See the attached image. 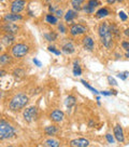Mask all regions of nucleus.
Segmentation results:
<instances>
[{"instance_id":"nucleus-1","label":"nucleus","mask_w":129,"mask_h":147,"mask_svg":"<svg viewBox=\"0 0 129 147\" xmlns=\"http://www.w3.org/2000/svg\"><path fill=\"white\" fill-rule=\"evenodd\" d=\"M28 103V96L24 93H17L12 97L9 103V109L12 111H19L24 108Z\"/></svg>"},{"instance_id":"nucleus-2","label":"nucleus","mask_w":129,"mask_h":147,"mask_svg":"<svg viewBox=\"0 0 129 147\" xmlns=\"http://www.w3.org/2000/svg\"><path fill=\"white\" fill-rule=\"evenodd\" d=\"M15 129L5 120L1 119L0 121V140L11 138L15 135Z\"/></svg>"},{"instance_id":"nucleus-3","label":"nucleus","mask_w":129,"mask_h":147,"mask_svg":"<svg viewBox=\"0 0 129 147\" xmlns=\"http://www.w3.org/2000/svg\"><path fill=\"white\" fill-rule=\"evenodd\" d=\"M29 52V47L25 43H17L12 48V55L14 57H23Z\"/></svg>"},{"instance_id":"nucleus-4","label":"nucleus","mask_w":129,"mask_h":147,"mask_svg":"<svg viewBox=\"0 0 129 147\" xmlns=\"http://www.w3.org/2000/svg\"><path fill=\"white\" fill-rule=\"evenodd\" d=\"M37 116H38V109H37V107H35V106L28 107V108H26V109L24 110V113H23L24 119L26 120L27 122L33 121V120L37 118Z\"/></svg>"},{"instance_id":"nucleus-5","label":"nucleus","mask_w":129,"mask_h":147,"mask_svg":"<svg viewBox=\"0 0 129 147\" xmlns=\"http://www.w3.org/2000/svg\"><path fill=\"white\" fill-rule=\"evenodd\" d=\"M26 1L25 0H14L11 5V12L15 14H19V12H22L25 8Z\"/></svg>"},{"instance_id":"nucleus-6","label":"nucleus","mask_w":129,"mask_h":147,"mask_svg":"<svg viewBox=\"0 0 129 147\" xmlns=\"http://www.w3.org/2000/svg\"><path fill=\"white\" fill-rule=\"evenodd\" d=\"M86 32V27L81 24H74L70 27V34L72 36H80Z\"/></svg>"},{"instance_id":"nucleus-7","label":"nucleus","mask_w":129,"mask_h":147,"mask_svg":"<svg viewBox=\"0 0 129 147\" xmlns=\"http://www.w3.org/2000/svg\"><path fill=\"white\" fill-rule=\"evenodd\" d=\"M2 30L7 34H11V35H13V34H16V32L19 30V27L16 25V24L14 23H5L2 25Z\"/></svg>"},{"instance_id":"nucleus-8","label":"nucleus","mask_w":129,"mask_h":147,"mask_svg":"<svg viewBox=\"0 0 129 147\" xmlns=\"http://www.w3.org/2000/svg\"><path fill=\"white\" fill-rule=\"evenodd\" d=\"M101 42L106 49H111L113 47V34H112V32H109L106 35L101 37Z\"/></svg>"},{"instance_id":"nucleus-9","label":"nucleus","mask_w":129,"mask_h":147,"mask_svg":"<svg viewBox=\"0 0 129 147\" xmlns=\"http://www.w3.org/2000/svg\"><path fill=\"white\" fill-rule=\"evenodd\" d=\"M89 141L86 138H75L70 142V147H88Z\"/></svg>"},{"instance_id":"nucleus-10","label":"nucleus","mask_w":129,"mask_h":147,"mask_svg":"<svg viewBox=\"0 0 129 147\" xmlns=\"http://www.w3.org/2000/svg\"><path fill=\"white\" fill-rule=\"evenodd\" d=\"M113 133H114V136H115L117 142H120V143L124 142V131H123V128L120 127V124H115V125H114Z\"/></svg>"},{"instance_id":"nucleus-11","label":"nucleus","mask_w":129,"mask_h":147,"mask_svg":"<svg viewBox=\"0 0 129 147\" xmlns=\"http://www.w3.org/2000/svg\"><path fill=\"white\" fill-rule=\"evenodd\" d=\"M23 20V16L21 14H15V13H10L3 16V22L5 23H12V22H16V21H21Z\"/></svg>"},{"instance_id":"nucleus-12","label":"nucleus","mask_w":129,"mask_h":147,"mask_svg":"<svg viewBox=\"0 0 129 147\" xmlns=\"http://www.w3.org/2000/svg\"><path fill=\"white\" fill-rule=\"evenodd\" d=\"M64 113H63L61 110H58V109L52 111V114L50 115L51 120L54 121V122H60V121H63V120H64Z\"/></svg>"},{"instance_id":"nucleus-13","label":"nucleus","mask_w":129,"mask_h":147,"mask_svg":"<svg viewBox=\"0 0 129 147\" xmlns=\"http://www.w3.org/2000/svg\"><path fill=\"white\" fill-rule=\"evenodd\" d=\"M83 46L84 49L87 51H92L94 50V47H95V42L92 39V37L86 36L83 38Z\"/></svg>"},{"instance_id":"nucleus-14","label":"nucleus","mask_w":129,"mask_h":147,"mask_svg":"<svg viewBox=\"0 0 129 147\" xmlns=\"http://www.w3.org/2000/svg\"><path fill=\"white\" fill-rule=\"evenodd\" d=\"M76 16H78V13L75 11H73V10H68L66 12V14H64V21L67 23H71Z\"/></svg>"},{"instance_id":"nucleus-15","label":"nucleus","mask_w":129,"mask_h":147,"mask_svg":"<svg viewBox=\"0 0 129 147\" xmlns=\"http://www.w3.org/2000/svg\"><path fill=\"white\" fill-rule=\"evenodd\" d=\"M109 32H111V26H109L106 23H101L99 26V36L100 38L106 35Z\"/></svg>"},{"instance_id":"nucleus-16","label":"nucleus","mask_w":129,"mask_h":147,"mask_svg":"<svg viewBox=\"0 0 129 147\" xmlns=\"http://www.w3.org/2000/svg\"><path fill=\"white\" fill-rule=\"evenodd\" d=\"M74 50L75 49H74L73 43H71V42H67L63 46V52H64L66 54H72Z\"/></svg>"},{"instance_id":"nucleus-17","label":"nucleus","mask_w":129,"mask_h":147,"mask_svg":"<svg viewBox=\"0 0 129 147\" xmlns=\"http://www.w3.org/2000/svg\"><path fill=\"white\" fill-rule=\"evenodd\" d=\"M45 147H60V143L55 138H49L44 142Z\"/></svg>"},{"instance_id":"nucleus-18","label":"nucleus","mask_w":129,"mask_h":147,"mask_svg":"<svg viewBox=\"0 0 129 147\" xmlns=\"http://www.w3.org/2000/svg\"><path fill=\"white\" fill-rule=\"evenodd\" d=\"M44 131H45L46 135L54 136V135H56L57 132H58V129L56 128L55 125H49V127H46V128L44 129Z\"/></svg>"},{"instance_id":"nucleus-19","label":"nucleus","mask_w":129,"mask_h":147,"mask_svg":"<svg viewBox=\"0 0 129 147\" xmlns=\"http://www.w3.org/2000/svg\"><path fill=\"white\" fill-rule=\"evenodd\" d=\"M14 41V36L11 34H5L2 38V43H5V46H10Z\"/></svg>"},{"instance_id":"nucleus-20","label":"nucleus","mask_w":129,"mask_h":147,"mask_svg":"<svg viewBox=\"0 0 129 147\" xmlns=\"http://www.w3.org/2000/svg\"><path fill=\"white\" fill-rule=\"evenodd\" d=\"M75 103H76V100H75V97L73 95H69V96L66 98V106L68 107V108H71V107H73L75 105Z\"/></svg>"},{"instance_id":"nucleus-21","label":"nucleus","mask_w":129,"mask_h":147,"mask_svg":"<svg viewBox=\"0 0 129 147\" xmlns=\"http://www.w3.org/2000/svg\"><path fill=\"white\" fill-rule=\"evenodd\" d=\"M11 62V57L9 54H2L0 56V65L1 66H5L7 64H9Z\"/></svg>"},{"instance_id":"nucleus-22","label":"nucleus","mask_w":129,"mask_h":147,"mask_svg":"<svg viewBox=\"0 0 129 147\" xmlns=\"http://www.w3.org/2000/svg\"><path fill=\"white\" fill-rule=\"evenodd\" d=\"M84 2V0H71V5L76 11H80L82 9V3Z\"/></svg>"},{"instance_id":"nucleus-23","label":"nucleus","mask_w":129,"mask_h":147,"mask_svg":"<svg viewBox=\"0 0 129 147\" xmlns=\"http://www.w3.org/2000/svg\"><path fill=\"white\" fill-rule=\"evenodd\" d=\"M106 15H109V10L106 9V8H101L100 10H98L96 13V16L98 18H104Z\"/></svg>"},{"instance_id":"nucleus-24","label":"nucleus","mask_w":129,"mask_h":147,"mask_svg":"<svg viewBox=\"0 0 129 147\" xmlns=\"http://www.w3.org/2000/svg\"><path fill=\"white\" fill-rule=\"evenodd\" d=\"M73 74L75 75V76L82 75V69H81V67H80L78 61H74V63H73Z\"/></svg>"},{"instance_id":"nucleus-25","label":"nucleus","mask_w":129,"mask_h":147,"mask_svg":"<svg viewBox=\"0 0 129 147\" xmlns=\"http://www.w3.org/2000/svg\"><path fill=\"white\" fill-rule=\"evenodd\" d=\"M45 20L49 24H52V25H56V24H57V18L54 16L53 14H47Z\"/></svg>"},{"instance_id":"nucleus-26","label":"nucleus","mask_w":129,"mask_h":147,"mask_svg":"<svg viewBox=\"0 0 129 147\" xmlns=\"http://www.w3.org/2000/svg\"><path fill=\"white\" fill-rule=\"evenodd\" d=\"M44 38L47 41H55L57 39V35L55 32H47V34H44Z\"/></svg>"},{"instance_id":"nucleus-27","label":"nucleus","mask_w":129,"mask_h":147,"mask_svg":"<svg viewBox=\"0 0 129 147\" xmlns=\"http://www.w3.org/2000/svg\"><path fill=\"white\" fill-rule=\"evenodd\" d=\"M81 82L83 83V86H85V87L87 88V89H89V90H90V91H92V93H95V94H98V93H99V92L97 91L95 88H92V86H89L88 83H86V81H84V80H81Z\"/></svg>"},{"instance_id":"nucleus-28","label":"nucleus","mask_w":129,"mask_h":147,"mask_svg":"<svg viewBox=\"0 0 129 147\" xmlns=\"http://www.w3.org/2000/svg\"><path fill=\"white\" fill-rule=\"evenodd\" d=\"M111 32H112V34H114L116 37H120V30H118V28L116 27L115 25H111Z\"/></svg>"},{"instance_id":"nucleus-29","label":"nucleus","mask_w":129,"mask_h":147,"mask_svg":"<svg viewBox=\"0 0 129 147\" xmlns=\"http://www.w3.org/2000/svg\"><path fill=\"white\" fill-rule=\"evenodd\" d=\"M47 50L50 51V52H52V53L56 54V55H60V51L56 50V47H54V46H50L49 48H47Z\"/></svg>"},{"instance_id":"nucleus-30","label":"nucleus","mask_w":129,"mask_h":147,"mask_svg":"<svg viewBox=\"0 0 129 147\" xmlns=\"http://www.w3.org/2000/svg\"><path fill=\"white\" fill-rule=\"evenodd\" d=\"M128 75H129L128 71H125V73L118 74V75H117V77H118V78H120L122 80H126V78H127V76H128Z\"/></svg>"},{"instance_id":"nucleus-31","label":"nucleus","mask_w":129,"mask_h":147,"mask_svg":"<svg viewBox=\"0 0 129 147\" xmlns=\"http://www.w3.org/2000/svg\"><path fill=\"white\" fill-rule=\"evenodd\" d=\"M106 141H108V143H110V144H113V143H114V138L112 136V134L108 133L106 135Z\"/></svg>"},{"instance_id":"nucleus-32","label":"nucleus","mask_w":129,"mask_h":147,"mask_svg":"<svg viewBox=\"0 0 129 147\" xmlns=\"http://www.w3.org/2000/svg\"><path fill=\"white\" fill-rule=\"evenodd\" d=\"M118 15H120V18L122 20V21H123V22H125V21H127V18H128V16L126 15V13H125V12H123V11H120Z\"/></svg>"},{"instance_id":"nucleus-33","label":"nucleus","mask_w":129,"mask_h":147,"mask_svg":"<svg viewBox=\"0 0 129 147\" xmlns=\"http://www.w3.org/2000/svg\"><path fill=\"white\" fill-rule=\"evenodd\" d=\"M14 75H15L16 77H22L24 75V71L22 69H16V70H14Z\"/></svg>"},{"instance_id":"nucleus-34","label":"nucleus","mask_w":129,"mask_h":147,"mask_svg":"<svg viewBox=\"0 0 129 147\" xmlns=\"http://www.w3.org/2000/svg\"><path fill=\"white\" fill-rule=\"evenodd\" d=\"M108 81H109V83H110V84H112V86H117L116 80L114 78H112V77H108Z\"/></svg>"},{"instance_id":"nucleus-35","label":"nucleus","mask_w":129,"mask_h":147,"mask_svg":"<svg viewBox=\"0 0 129 147\" xmlns=\"http://www.w3.org/2000/svg\"><path fill=\"white\" fill-rule=\"evenodd\" d=\"M122 47H123L126 51H128L129 50V42L128 41H123L122 42Z\"/></svg>"},{"instance_id":"nucleus-36","label":"nucleus","mask_w":129,"mask_h":147,"mask_svg":"<svg viewBox=\"0 0 129 147\" xmlns=\"http://www.w3.org/2000/svg\"><path fill=\"white\" fill-rule=\"evenodd\" d=\"M58 29H59L60 32H63V34L66 32V28H64V26L63 25V24H59V25H58Z\"/></svg>"},{"instance_id":"nucleus-37","label":"nucleus","mask_w":129,"mask_h":147,"mask_svg":"<svg viewBox=\"0 0 129 147\" xmlns=\"http://www.w3.org/2000/svg\"><path fill=\"white\" fill-rule=\"evenodd\" d=\"M33 63H35V64L37 65L38 67H40V66L42 65V63H41V62H40L39 60H38V59H33Z\"/></svg>"},{"instance_id":"nucleus-38","label":"nucleus","mask_w":129,"mask_h":147,"mask_svg":"<svg viewBox=\"0 0 129 147\" xmlns=\"http://www.w3.org/2000/svg\"><path fill=\"white\" fill-rule=\"evenodd\" d=\"M55 13L58 18H61V16H63V10H56Z\"/></svg>"},{"instance_id":"nucleus-39","label":"nucleus","mask_w":129,"mask_h":147,"mask_svg":"<svg viewBox=\"0 0 129 147\" xmlns=\"http://www.w3.org/2000/svg\"><path fill=\"white\" fill-rule=\"evenodd\" d=\"M124 34H125V36L129 37V28H126V29H125Z\"/></svg>"},{"instance_id":"nucleus-40","label":"nucleus","mask_w":129,"mask_h":147,"mask_svg":"<svg viewBox=\"0 0 129 147\" xmlns=\"http://www.w3.org/2000/svg\"><path fill=\"white\" fill-rule=\"evenodd\" d=\"M106 1H108V3H110V5H113V3L115 2L116 0H106Z\"/></svg>"},{"instance_id":"nucleus-41","label":"nucleus","mask_w":129,"mask_h":147,"mask_svg":"<svg viewBox=\"0 0 129 147\" xmlns=\"http://www.w3.org/2000/svg\"><path fill=\"white\" fill-rule=\"evenodd\" d=\"M49 10H50V12H52V13L54 12V8H53L52 5H50V8H49Z\"/></svg>"},{"instance_id":"nucleus-42","label":"nucleus","mask_w":129,"mask_h":147,"mask_svg":"<svg viewBox=\"0 0 129 147\" xmlns=\"http://www.w3.org/2000/svg\"><path fill=\"white\" fill-rule=\"evenodd\" d=\"M89 127H94V122H92V120L89 121Z\"/></svg>"},{"instance_id":"nucleus-43","label":"nucleus","mask_w":129,"mask_h":147,"mask_svg":"<svg viewBox=\"0 0 129 147\" xmlns=\"http://www.w3.org/2000/svg\"><path fill=\"white\" fill-rule=\"evenodd\" d=\"M126 57H128V59H129V50L126 52Z\"/></svg>"},{"instance_id":"nucleus-44","label":"nucleus","mask_w":129,"mask_h":147,"mask_svg":"<svg viewBox=\"0 0 129 147\" xmlns=\"http://www.w3.org/2000/svg\"><path fill=\"white\" fill-rule=\"evenodd\" d=\"M116 1H118V2H122V1H123V0H116Z\"/></svg>"},{"instance_id":"nucleus-45","label":"nucleus","mask_w":129,"mask_h":147,"mask_svg":"<svg viewBox=\"0 0 129 147\" xmlns=\"http://www.w3.org/2000/svg\"><path fill=\"white\" fill-rule=\"evenodd\" d=\"M8 147H12V146H8Z\"/></svg>"}]
</instances>
